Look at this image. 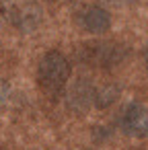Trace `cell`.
<instances>
[{
    "label": "cell",
    "instance_id": "6da1fadb",
    "mask_svg": "<svg viewBox=\"0 0 148 150\" xmlns=\"http://www.w3.org/2000/svg\"><path fill=\"white\" fill-rule=\"evenodd\" d=\"M70 74H72L70 60L58 50L45 52L37 64V84L50 97H60L64 93Z\"/></svg>",
    "mask_w": 148,
    "mask_h": 150
},
{
    "label": "cell",
    "instance_id": "7a4b0ae2",
    "mask_svg": "<svg viewBox=\"0 0 148 150\" xmlns=\"http://www.w3.org/2000/svg\"><path fill=\"white\" fill-rule=\"evenodd\" d=\"M78 56L86 64L101 66V68H113L130 56V47L119 41H91L80 47Z\"/></svg>",
    "mask_w": 148,
    "mask_h": 150
},
{
    "label": "cell",
    "instance_id": "3957f363",
    "mask_svg": "<svg viewBox=\"0 0 148 150\" xmlns=\"http://www.w3.org/2000/svg\"><path fill=\"white\" fill-rule=\"evenodd\" d=\"M119 127L130 138H146L148 136V105L144 103H127L119 113Z\"/></svg>",
    "mask_w": 148,
    "mask_h": 150
},
{
    "label": "cell",
    "instance_id": "277c9868",
    "mask_svg": "<svg viewBox=\"0 0 148 150\" xmlns=\"http://www.w3.org/2000/svg\"><path fill=\"white\" fill-rule=\"evenodd\" d=\"M64 101L72 113L84 115L91 107H95V84L89 78H78L66 88Z\"/></svg>",
    "mask_w": 148,
    "mask_h": 150
},
{
    "label": "cell",
    "instance_id": "5b68a950",
    "mask_svg": "<svg viewBox=\"0 0 148 150\" xmlns=\"http://www.w3.org/2000/svg\"><path fill=\"white\" fill-rule=\"evenodd\" d=\"M2 11L4 17L11 21V25L23 33H31L33 29H37L43 17L37 4H4Z\"/></svg>",
    "mask_w": 148,
    "mask_h": 150
},
{
    "label": "cell",
    "instance_id": "8992f818",
    "mask_svg": "<svg viewBox=\"0 0 148 150\" xmlns=\"http://www.w3.org/2000/svg\"><path fill=\"white\" fill-rule=\"evenodd\" d=\"M78 23L84 31L93 35H101L111 29V13L99 4H91L82 8V13L78 15Z\"/></svg>",
    "mask_w": 148,
    "mask_h": 150
},
{
    "label": "cell",
    "instance_id": "52a82bcc",
    "mask_svg": "<svg viewBox=\"0 0 148 150\" xmlns=\"http://www.w3.org/2000/svg\"><path fill=\"white\" fill-rule=\"evenodd\" d=\"M121 95V86L117 82H105L95 86V107L97 109H107L111 107Z\"/></svg>",
    "mask_w": 148,
    "mask_h": 150
},
{
    "label": "cell",
    "instance_id": "ba28073f",
    "mask_svg": "<svg viewBox=\"0 0 148 150\" xmlns=\"http://www.w3.org/2000/svg\"><path fill=\"white\" fill-rule=\"evenodd\" d=\"M8 93H11V86L6 80H0V105H2L6 99H8Z\"/></svg>",
    "mask_w": 148,
    "mask_h": 150
},
{
    "label": "cell",
    "instance_id": "9c48e42d",
    "mask_svg": "<svg viewBox=\"0 0 148 150\" xmlns=\"http://www.w3.org/2000/svg\"><path fill=\"white\" fill-rule=\"evenodd\" d=\"M144 64H146V68H148V45L144 47Z\"/></svg>",
    "mask_w": 148,
    "mask_h": 150
},
{
    "label": "cell",
    "instance_id": "30bf717a",
    "mask_svg": "<svg viewBox=\"0 0 148 150\" xmlns=\"http://www.w3.org/2000/svg\"><path fill=\"white\" fill-rule=\"evenodd\" d=\"M89 150H97V148H89Z\"/></svg>",
    "mask_w": 148,
    "mask_h": 150
}]
</instances>
